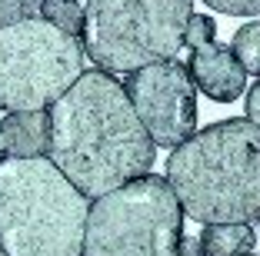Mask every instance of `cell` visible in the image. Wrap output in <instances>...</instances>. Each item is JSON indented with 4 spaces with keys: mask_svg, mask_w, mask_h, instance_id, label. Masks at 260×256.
<instances>
[{
    "mask_svg": "<svg viewBox=\"0 0 260 256\" xmlns=\"http://www.w3.org/2000/svg\"><path fill=\"white\" fill-rule=\"evenodd\" d=\"M87 196L47 157L0 160L4 256H80Z\"/></svg>",
    "mask_w": 260,
    "mask_h": 256,
    "instance_id": "3",
    "label": "cell"
},
{
    "mask_svg": "<svg viewBox=\"0 0 260 256\" xmlns=\"http://www.w3.org/2000/svg\"><path fill=\"white\" fill-rule=\"evenodd\" d=\"M253 226L250 223H204L197 236L200 256H244L253 249Z\"/></svg>",
    "mask_w": 260,
    "mask_h": 256,
    "instance_id": "10",
    "label": "cell"
},
{
    "mask_svg": "<svg viewBox=\"0 0 260 256\" xmlns=\"http://www.w3.org/2000/svg\"><path fill=\"white\" fill-rule=\"evenodd\" d=\"M214 37H217L214 17H207V14H190V20H187V30H184V44H187V47H200V44H210Z\"/></svg>",
    "mask_w": 260,
    "mask_h": 256,
    "instance_id": "13",
    "label": "cell"
},
{
    "mask_svg": "<svg viewBox=\"0 0 260 256\" xmlns=\"http://www.w3.org/2000/svg\"><path fill=\"white\" fill-rule=\"evenodd\" d=\"M193 0H87L84 53L107 74H134L174 60L184 47Z\"/></svg>",
    "mask_w": 260,
    "mask_h": 256,
    "instance_id": "4",
    "label": "cell"
},
{
    "mask_svg": "<svg viewBox=\"0 0 260 256\" xmlns=\"http://www.w3.org/2000/svg\"><path fill=\"white\" fill-rule=\"evenodd\" d=\"M0 256H4V249H0Z\"/></svg>",
    "mask_w": 260,
    "mask_h": 256,
    "instance_id": "19",
    "label": "cell"
},
{
    "mask_svg": "<svg viewBox=\"0 0 260 256\" xmlns=\"http://www.w3.org/2000/svg\"><path fill=\"white\" fill-rule=\"evenodd\" d=\"M4 157L34 160L47 157L50 147V113L47 110H10L0 123Z\"/></svg>",
    "mask_w": 260,
    "mask_h": 256,
    "instance_id": "9",
    "label": "cell"
},
{
    "mask_svg": "<svg viewBox=\"0 0 260 256\" xmlns=\"http://www.w3.org/2000/svg\"><path fill=\"white\" fill-rule=\"evenodd\" d=\"M244 256H250V253H244Z\"/></svg>",
    "mask_w": 260,
    "mask_h": 256,
    "instance_id": "20",
    "label": "cell"
},
{
    "mask_svg": "<svg viewBox=\"0 0 260 256\" xmlns=\"http://www.w3.org/2000/svg\"><path fill=\"white\" fill-rule=\"evenodd\" d=\"M184 240V210L164 176L144 173L87 210L80 256H174Z\"/></svg>",
    "mask_w": 260,
    "mask_h": 256,
    "instance_id": "5",
    "label": "cell"
},
{
    "mask_svg": "<svg viewBox=\"0 0 260 256\" xmlns=\"http://www.w3.org/2000/svg\"><path fill=\"white\" fill-rule=\"evenodd\" d=\"M77 4H80V0H77Z\"/></svg>",
    "mask_w": 260,
    "mask_h": 256,
    "instance_id": "21",
    "label": "cell"
},
{
    "mask_svg": "<svg viewBox=\"0 0 260 256\" xmlns=\"http://www.w3.org/2000/svg\"><path fill=\"white\" fill-rule=\"evenodd\" d=\"M84 44L44 17L0 27V110H47L84 74Z\"/></svg>",
    "mask_w": 260,
    "mask_h": 256,
    "instance_id": "6",
    "label": "cell"
},
{
    "mask_svg": "<svg viewBox=\"0 0 260 256\" xmlns=\"http://www.w3.org/2000/svg\"><path fill=\"white\" fill-rule=\"evenodd\" d=\"M174 256H200V243L193 240V236H190V240H180L177 249H174Z\"/></svg>",
    "mask_w": 260,
    "mask_h": 256,
    "instance_id": "17",
    "label": "cell"
},
{
    "mask_svg": "<svg viewBox=\"0 0 260 256\" xmlns=\"http://www.w3.org/2000/svg\"><path fill=\"white\" fill-rule=\"evenodd\" d=\"M230 50H234V57L240 60V67H244L247 74L260 77V20L244 23V27L234 33V40H230Z\"/></svg>",
    "mask_w": 260,
    "mask_h": 256,
    "instance_id": "11",
    "label": "cell"
},
{
    "mask_svg": "<svg viewBox=\"0 0 260 256\" xmlns=\"http://www.w3.org/2000/svg\"><path fill=\"white\" fill-rule=\"evenodd\" d=\"M167 183L197 223L260 220V127L220 120L193 130L167 160Z\"/></svg>",
    "mask_w": 260,
    "mask_h": 256,
    "instance_id": "2",
    "label": "cell"
},
{
    "mask_svg": "<svg viewBox=\"0 0 260 256\" xmlns=\"http://www.w3.org/2000/svg\"><path fill=\"white\" fill-rule=\"evenodd\" d=\"M40 14H44V20H50L54 27L74 33V37L80 33V23H84V7H80L77 0H44V4H40Z\"/></svg>",
    "mask_w": 260,
    "mask_h": 256,
    "instance_id": "12",
    "label": "cell"
},
{
    "mask_svg": "<svg viewBox=\"0 0 260 256\" xmlns=\"http://www.w3.org/2000/svg\"><path fill=\"white\" fill-rule=\"evenodd\" d=\"M187 74H190L193 87L200 93L214 100V103H234V100L244 97L247 87V70L240 67V60L234 57V50L217 40L210 44L193 47L190 63H187Z\"/></svg>",
    "mask_w": 260,
    "mask_h": 256,
    "instance_id": "8",
    "label": "cell"
},
{
    "mask_svg": "<svg viewBox=\"0 0 260 256\" xmlns=\"http://www.w3.org/2000/svg\"><path fill=\"white\" fill-rule=\"evenodd\" d=\"M204 4L227 17H257L260 14V0H204Z\"/></svg>",
    "mask_w": 260,
    "mask_h": 256,
    "instance_id": "15",
    "label": "cell"
},
{
    "mask_svg": "<svg viewBox=\"0 0 260 256\" xmlns=\"http://www.w3.org/2000/svg\"><path fill=\"white\" fill-rule=\"evenodd\" d=\"M153 147H180L197 130V87L180 60L140 67L123 80Z\"/></svg>",
    "mask_w": 260,
    "mask_h": 256,
    "instance_id": "7",
    "label": "cell"
},
{
    "mask_svg": "<svg viewBox=\"0 0 260 256\" xmlns=\"http://www.w3.org/2000/svg\"><path fill=\"white\" fill-rule=\"evenodd\" d=\"M247 120L260 127V83H253L247 90Z\"/></svg>",
    "mask_w": 260,
    "mask_h": 256,
    "instance_id": "16",
    "label": "cell"
},
{
    "mask_svg": "<svg viewBox=\"0 0 260 256\" xmlns=\"http://www.w3.org/2000/svg\"><path fill=\"white\" fill-rule=\"evenodd\" d=\"M0 160H4V143H0Z\"/></svg>",
    "mask_w": 260,
    "mask_h": 256,
    "instance_id": "18",
    "label": "cell"
},
{
    "mask_svg": "<svg viewBox=\"0 0 260 256\" xmlns=\"http://www.w3.org/2000/svg\"><path fill=\"white\" fill-rule=\"evenodd\" d=\"M40 4L44 0H0V27H10V23L27 20V17H37Z\"/></svg>",
    "mask_w": 260,
    "mask_h": 256,
    "instance_id": "14",
    "label": "cell"
},
{
    "mask_svg": "<svg viewBox=\"0 0 260 256\" xmlns=\"http://www.w3.org/2000/svg\"><path fill=\"white\" fill-rule=\"evenodd\" d=\"M50 113L47 160L87 200L150 173L157 147L123 83L107 70H84Z\"/></svg>",
    "mask_w": 260,
    "mask_h": 256,
    "instance_id": "1",
    "label": "cell"
}]
</instances>
